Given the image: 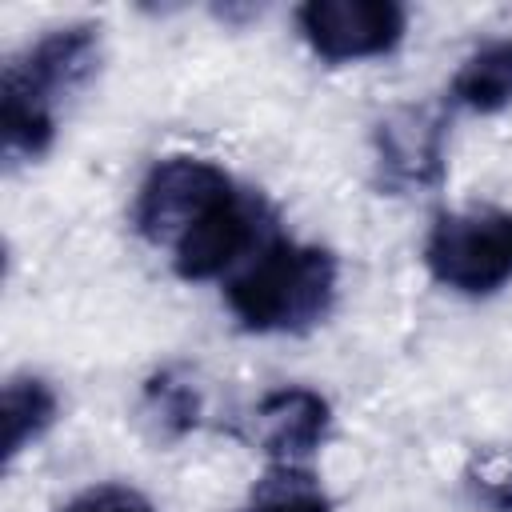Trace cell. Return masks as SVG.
<instances>
[{
	"label": "cell",
	"instance_id": "6da1fadb",
	"mask_svg": "<svg viewBox=\"0 0 512 512\" xmlns=\"http://www.w3.org/2000/svg\"><path fill=\"white\" fill-rule=\"evenodd\" d=\"M96 68H100V28L96 24L52 28L4 64L0 132H4L8 164L36 160L52 148L60 104L72 92H80Z\"/></svg>",
	"mask_w": 512,
	"mask_h": 512
},
{
	"label": "cell",
	"instance_id": "7a4b0ae2",
	"mask_svg": "<svg viewBox=\"0 0 512 512\" xmlns=\"http://www.w3.org/2000/svg\"><path fill=\"white\" fill-rule=\"evenodd\" d=\"M340 264L320 244L272 236L228 284V312L244 332L296 336L316 328L336 304Z\"/></svg>",
	"mask_w": 512,
	"mask_h": 512
},
{
	"label": "cell",
	"instance_id": "3957f363",
	"mask_svg": "<svg viewBox=\"0 0 512 512\" xmlns=\"http://www.w3.org/2000/svg\"><path fill=\"white\" fill-rule=\"evenodd\" d=\"M424 268L460 296H492L512 284V208L436 216L424 236Z\"/></svg>",
	"mask_w": 512,
	"mask_h": 512
},
{
	"label": "cell",
	"instance_id": "277c9868",
	"mask_svg": "<svg viewBox=\"0 0 512 512\" xmlns=\"http://www.w3.org/2000/svg\"><path fill=\"white\" fill-rule=\"evenodd\" d=\"M236 180L204 160V156H164L148 168L136 204H132V228L152 248H176L228 192Z\"/></svg>",
	"mask_w": 512,
	"mask_h": 512
},
{
	"label": "cell",
	"instance_id": "5b68a950",
	"mask_svg": "<svg viewBox=\"0 0 512 512\" xmlns=\"http://www.w3.org/2000/svg\"><path fill=\"white\" fill-rule=\"evenodd\" d=\"M276 232V216L268 200L244 184H236L176 248L172 268L180 280H216L240 260H252Z\"/></svg>",
	"mask_w": 512,
	"mask_h": 512
},
{
	"label": "cell",
	"instance_id": "8992f818",
	"mask_svg": "<svg viewBox=\"0 0 512 512\" xmlns=\"http://www.w3.org/2000/svg\"><path fill=\"white\" fill-rule=\"evenodd\" d=\"M304 44L328 64H352L388 56L408 28V12L396 0H308L296 8Z\"/></svg>",
	"mask_w": 512,
	"mask_h": 512
},
{
	"label": "cell",
	"instance_id": "52a82bcc",
	"mask_svg": "<svg viewBox=\"0 0 512 512\" xmlns=\"http://www.w3.org/2000/svg\"><path fill=\"white\" fill-rule=\"evenodd\" d=\"M448 120L440 104H400L384 112L372 128V156L380 188L420 192L436 188L444 176Z\"/></svg>",
	"mask_w": 512,
	"mask_h": 512
},
{
	"label": "cell",
	"instance_id": "ba28073f",
	"mask_svg": "<svg viewBox=\"0 0 512 512\" xmlns=\"http://www.w3.org/2000/svg\"><path fill=\"white\" fill-rule=\"evenodd\" d=\"M332 432V408L316 388L284 384L252 408V440L272 464H304Z\"/></svg>",
	"mask_w": 512,
	"mask_h": 512
},
{
	"label": "cell",
	"instance_id": "9c48e42d",
	"mask_svg": "<svg viewBox=\"0 0 512 512\" xmlns=\"http://www.w3.org/2000/svg\"><path fill=\"white\" fill-rule=\"evenodd\" d=\"M448 100L480 116L504 112L512 104V40H488L468 52L448 84Z\"/></svg>",
	"mask_w": 512,
	"mask_h": 512
},
{
	"label": "cell",
	"instance_id": "30bf717a",
	"mask_svg": "<svg viewBox=\"0 0 512 512\" xmlns=\"http://www.w3.org/2000/svg\"><path fill=\"white\" fill-rule=\"evenodd\" d=\"M56 388L40 376H12L4 384V464H12L32 440L56 424Z\"/></svg>",
	"mask_w": 512,
	"mask_h": 512
},
{
	"label": "cell",
	"instance_id": "8fae6325",
	"mask_svg": "<svg viewBox=\"0 0 512 512\" xmlns=\"http://www.w3.org/2000/svg\"><path fill=\"white\" fill-rule=\"evenodd\" d=\"M200 412H204V396L180 368H160L156 376H148L144 416L152 420V428L160 436H168V440L188 436L200 424Z\"/></svg>",
	"mask_w": 512,
	"mask_h": 512
},
{
	"label": "cell",
	"instance_id": "7c38bea8",
	"mask_svg": "<svg viewBox=\"0 0 512 512\" xmlns=\"http://www.w3.org/2000/svg\"><path fill=\"white\" fill-rule=\"evenodd\" d=\"M240 512H332V504L304 464H272Z\"/></svg>",
	"mask_w": 512,
	"mask_h": 512
},
{
	"label": "cell",
	"instance_id": "4fadbf2b",
	"mask_svg": "<svg viewBox=\"0 0 512 512\" xmlns=\"http://www.w3.org/2000/svg\"><path fill=\"white\" fill-rule=\"evenodd\" d=\"M464 484L480 504L512 512V448H480L464 468Z\"/></svg>",
	"mask_w": 512,
	"mask_h": 512
},
{
	"label": "cell",
	"instance_id": "5bb4252c",
	"mask_svg": "<svg viewBox=\"0 0 512 512\" xmlns=\"http://www.w3.org/2000/svg\"><path fill=\"white\" fill-rule=\"evenodd\" d=\"M60 512H156V508L132 484H92L80 496H72Z\"/></svg>",
	"mask_w": 512,
	"mask_h": 512
}]
</instances>
